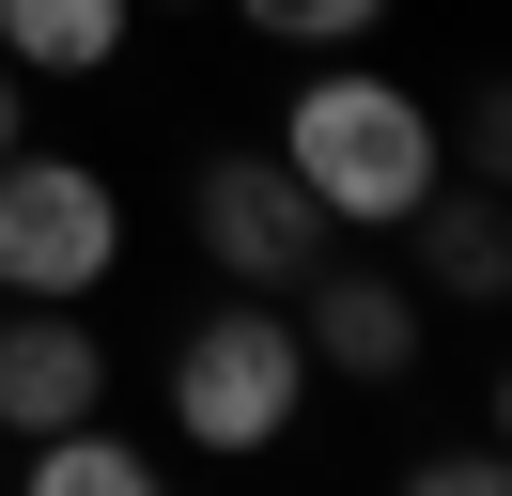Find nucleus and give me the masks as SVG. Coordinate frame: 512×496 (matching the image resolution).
Wrapping results in <instances>:
<instances>
[{
    "label": "nucleus",
    "mask_w": 512,
    "mask_h": 496,
    "mask_svg": "<svg viewBox=\"0 0 512 496\" xmlns=\"http://www.w3.org/2000/svg\"><path fill=\"white\" fill-rule=\"evenodd\" d=\"M280 171L326 202V233H404L419 186L450 171V140H435V109H419L404 78L326 62V78H295V109H280Z\"/></svg>",
    "instance_id": "1"
},
{
    "label": "nucleus",
    "mask_w": 512,
    "mask_h": 496,
    "mask_svg": "<svg viewBox=\"0 0 512 496\" xmlns=\"http://www.w3.org/2000/svg\"><path fill=\"white\" fill-rule=\"evenodd\" d=\"M311 388L326 372H311V341H295V310L233 295V310H202L187 357H171V434H187V450H280Z\"/></svg>",
    "instance_id": "2"
},
{
    "label": "nucleus",
    "mask_w": 512,
    "mask_h": 496,
    "mask_svg": "<svg viewBox=\"0 0 512 496\" xmlns=\"http://www.w3.org/2000/svg\"><path fill=\"white\" fill-rule=\"evenodd\" d=\"M109 264H125V202H109V171L0 140V295H94Z\"/></svg>",
    "instance_id": "3"
},
{
    "label": "nucleus",
    "mask_w": 512,
    "mask_h": 496,
    "mask_svg": "<svg viewBox=\"0 0 512 496\" xmlns=\"http://www.w3.org/2000/svg\"><path fill=\"white\" fill-rule=\"evenodd\" d=\"M187 217H202V264H218L233 295H295V279L326 264V202H311V186L280 171V140H249V155H218Z\"/></svg>",
    "instance_id": "4"
},
{
    "label": "nucleus",
    "mask_w": 512,
    "mask_h": 496,
    "mask_svg": "<svg viewBox=\"0 0 512 496\" xmlns=\"http://www.w3.org/2000/svg\"><path fill=\"white\" fill-rule=\"evenodd\" d=\"M295 341H311V372H342V388H388V372L419 357V279L326 248V264L295 279Z\"/></svg>",
    "instance_id": "5"
},
{
    "label": "nucleus",
    "mask_w": 512,
    "mask_h": 496,
    "mask_svg": "<svg viewBox=\"0 0 512 496\" xmlns=\"http://www.w3.org/2000/svg\"><path fill=\"white\" fill-rule=\"evenodd\" d=\"M94 403H109V357L78 326V295H16V326H0V450L94 419Z\"/></svg>",
    "instance_id": "6"
},
{
    "label": "nucleus",
    "mask_w": 512,
    "mask_h": 496,
    "mask_svg": "<svg viewBox=\"0 0 512 496\" xmlns=\"http://www.w3.org/2000/svg\"><path fill=\"white\" fill-rule=\"evenodd\" d=\"M140 0H0V62L16 78H109Z\"/></svg>",
    "instance_id": "7"
},
{
    "label": "nucleus",
    "mask_w": 512,
    "mask_h": 496,
    "mask_svg": "<svg viewBox=\"0 0 512 496\" xmlns=\"http://www.w3.org/2000/svg\"><path fill=\"white\" fill-rule=\"evenodd\" d=\"M404 233H419V264H435V295H497V279H512V233H497V202H481V186H419V217H404Z\"/></svg>",
    "instance_id": "8"
},
{
    "label": "nucleus",
    "mask_w": 512,
    "mask_h": 496,
    "mask_svg": "<svg viewBox=\"0 0 512 496\" xmlns=\"http://www.w3.org/2000/svg\"><path fill=\"white\" fill-rule=\"evenodd\" d=\"M0 481H32V496H140L156 465L125 450V434H94V419H63V434H16V465Z\"/></svg>",
    "instance_id": "9"
},
{
    "label": "nucleus",
    "mask_w": 512,
    "mask_h": 496,
    "mask_svg": "<svg viewBox=\"0 0 512 496\" xmlns=\"http://www.w3.org/2000/svg\"><path fill=\"white\" fill-rule=\"evenodd\" d=\"M233 16H249L264 47H357V31H373L388 0H233Z\"/></svg>",
    "instance_id": "10"
},
{
    "label": "nucleus",
    "mask_w": 512,
    "mask_h": 496,
    "mask_svg": "<svg viewBox=\"0 0 512 496\" xmlns=\"http://www.w3.org/2000/svg\"><path fill=\"white\" fill-rule=\"evenodd\" d=\"M0 140H32V78H16V62H0Z\"/></svg>",
    "instance_id": "11"
},
{
    "label": "nucleus",
    "mask_w": 512,
    "mask_h": 496,
    "mask_svg": "<svg viewBox=\"0 0 512 496\" xmlns=\"http://www.w3.org/2000/svg\"><path fill=\"white\" fill-rule=\"evenodd\" d=\"M0 465H16V450H0Z\"/></svg>",
    "instance_id": "12"
}]
</instances>
